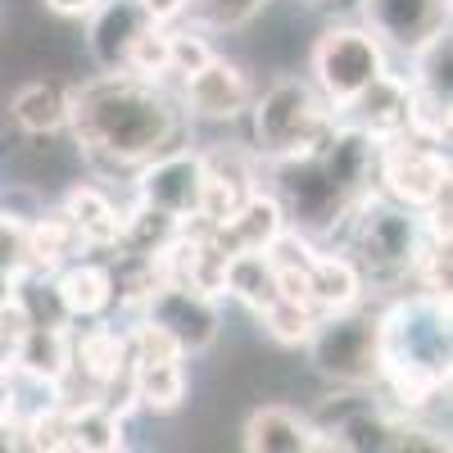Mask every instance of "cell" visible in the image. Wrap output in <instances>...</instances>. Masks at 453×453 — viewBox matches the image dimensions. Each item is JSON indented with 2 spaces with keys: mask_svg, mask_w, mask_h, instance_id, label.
<instances>
[{
  "mask_svg": "<svg viewBox=\"0 0 453 453\" xmlns=\"http://www.w3.org/2000/svg\"><path fill=\"white\" fill-rule=\"evenodd\" d=\"M68 127L91 155L145 164L177 136V109L155 82L119 68L82 91H68Z\"/></svg>",
  "mask_w": 453,
  "mask_h": 453,
  "instance_id": "6da1fadb",
  "label": "cell"
},
{
  "mask_svg": "<svg viewBox=\"0 0 453 453\" xmlns=\"http://www.w3.org/2000/svg\"><path fill=\"white\" fill-rule=\"evenodd\" d=\"M250 109H254L258 155H268V159L309 155V150L335 127L326 96L318 87H309V82H299V78L273 82L258 100H250Z\"/></svg>",
  "mask_w": 453,
  "mask_h": 453,
  "instance_id": "7a4b0ae2",
  "label": "cell"
},
{
  "mask_svg": "<svg viewBox=\"0 0 453 453\" xmlns=\"http://www.w3.org/2000/svg\"><path fill=\"white\" fill-rule=\"evenodd\" d=\"M277 200L286 222H295L299 232H335L340 222H349V213L363 204L345 181L335 177V168L322 159V150L313 145L309 155L277 159Z\"/></svg>",
  "mask_w": 453,
  "mask_h": 453,
  "instance_id": "3957f363",
  "label": "cell"
},
{
  "mask_svg": "<svg viewBox=\"0 0 453 453\" xmlns=\"http://www.w3.org/2000/svg\"><path fill=\"white\" fill-rule=\"evenodd\" d=\"M313 349V363L335 376L345 386H376L381 381V363H386V335H381V318L340 309V313H318L313 335L304 340Z\"/></svg>",
  "mask_w": 453,
  "mask_h": 453,
  "instance_id": "277c9868",
  "label": "cell"
},
{
  "mask_svg": "<svg viewBox=\"0 0 453 453\" xmlns=\"http://www.w3.org/2000/svg\"><path fill=\"white\" fill-rule=\"evenodd\" d=\"M376 73H386V50H381V36L372 27H331L313 46L318 91L335 109H345Z\"/></svg>",
  "mask_w": 453,
  "mask_h": 453,
  "instance_id": "5b68a950",
  "label": "cell"
},
{
  "mask_svg": "<svg viewBox=\"0 0 453 453\" xmlns=\"http://www.w3.org/2000/svg\"><path fill=\"white\" fill-rule=\"evenodd\" d=\"M354 254H358V268L376 273V277H390V273H408L412 258L422 250L418 236V218H408L403 204H376L363 200L354 213Z\"/></svg>",
  "mask_w": 453,
  "mask_h": 453,
  "instance_id": "8992f818",
  "label": "cell"
},
{
  "mask_svg": "<svg viewBox=\"0 0 453 453\" xmlns=\"http://www.w3.org/2000/svg\"><path fill=\"white\" fill-rule=\"evenodd\" d=\"M376 181L386 186V196L403 209H426L440 191H449V159L435 145L418 136H395L381 145V164H376Z\"/></svg>",
  "mask_w": 453,
  "mask_h": 453,
  "instance_id": "52a82bcc",
  "label": "cell"
},
{
  "mask_svg": "<svg viewBox=\"0 0 453 453\" xmlns=\"http://www.w3.org/2000/svg\"><path fill=\"white\" fill-rule=\"evenodd\" d=\"M145 322L164 326V331L177 340L181 354L209 349L213 340H218V326H222L213 295L186 286V281H159L155 295L145 299Z\"/></svg>",
  "mask_w": 453,
  "mask_h": 453,
  "instance_id": "ba28073f",
  "label": "cell"
},
{
  "mask_svg": "<svg viewBox=\"0 0 453 453\" xmlns=\"http://www.w3.org/2000/svg\"><path fill=\"white\" fill-rule=\"evenodd\" d=\"M136 196L141 204H155L173 218L191 222L204 200V155L200 150H173V155L159 150L155 159H145L136 177Z\"/></svg>",
  "mask_w": 453,
  "mask_h": 453,
  "instance_id": "9c48e42d",
  "label": "cell"
},
{
  "mask_svg": "<svg viewBox=\"0 0 453 453\" xmlns=\"http://www.w3.org/2000/svg\"><path fill=\"white\" fill-rule=\"evenodd\" d=\"M186 109L196 113V119H209V123H226V119H241V113L250 109L254 91H250V78L226 64V59H209L204 68L186 73Z\"/></svg>",
  "mask_w": 453,
  "mask_h": 453,
  "instance_id": "30bf717a",
  "label": "cell"
},
{
  "mask_svg": "<svg viewBox=\"0 0 453 453\" xmlns=\"http://www.w3.org/2000/svg\"><path fill=\"white\" fill-rule=\"evenodd\" d=\"M363 14L376 36L418 50L426 36L449 27V0H363Z\"/></svg>",
  "mask_w": 453,
  "mask_h": 453,
  "instance_id": "8fae6325",
  "label": "cell"
},
{
  "mask_svg": "<svg viewBox=\"0 0 453 453\" xmlns=\"http://www.w3.org/2000/svg\"><path fill=\"white\" fill-rule=\"evenodd\" d=\"M408 100H412V82L395 78V73H376V78L345 104L354 109V127H363L372 141H395L408 136Z\"/></svg>",
  "mask_w": 453,
  "mask_h": 453,
  "instance_id": "7c38bea8",
  "label": "cell"
},
{
  "mask_svg": "<svg viewBox=\"0 0 453 453\" xmlns=\"http://www.w3.org/2000/svg\"><path fill=\"white\" fill-rule=\"evenodd\" d=\"M213 241L226 250V254H241V250H268L281 232H286V213H281V200L277 196H263V191H250L245 204L209 226Z\"/></svg>",
  "mask_w": 453,
  "mask_h": 453,
  "instance_id": "4fadbf2b",
  "label": "cell"
},
{
  "mask_svg": "<svg viewBox=\"0 0 453 453\" xmlns=\"http://www.w3.org/2000/svg\"><path fill=\"white\" fill-rule=\"evenodd\" d=\"M14 367L27 372L36 386L59 390L73 376V335L68 326H23L14 340Z\"/></svg>",
  "mask_w": 453,
  "mask_h": 453,
  "instance_id": "5bb4252c",
  "label": "cell"
},
{
  "mask_svg": "<svg viewBox=\"0 0 453 453\" xmlns=\"http://www.w3.org/2000/svg\"><path fill=\"white\" fill-rule=\"evenodd\" d=\"M254 191V173L241 155H232V150H213V155H204V200H200V222H222L232 218L245 196Z\"/></svg>",
  "mask_w": 453,
  "mask_h": 453,
  "instance_id": "9a60e30c",
  "label": "cell"
},
{
  "mask_svg": "<svg viewBox=\"0 0 453 453\" xmlns=\"http://www.w3.org/2000/svg\"><path fill=\"white\" fill-rule=\"evenodd\" d=\"M245 449L250 453H309V449H322V435L309 418H299L290 408H258L250 412L245 422Z\"/></svg>",
  "mask_w": 453,
  "mask_h": 453,
  "instance_id": "2e32d148",
  "label": "cell"
},
{
  "mask_svg": "<svg viewBox=\"0 0 453 453\" xmlns=\"http://www.w3.org/2000/svg\"><path fill=\"white\" fill-rule=\"evenodd\" d=\"M304 281H309V304L318 313L354 309L363 299V273H358V263L345 258V254H313Z\"/></svg>",
  "mask_w": 453,
  "mask_h": 453,
  "instance_id": "e0dca14e",
  "label": "cell"
},
{
  "mask_svg": "<svg viewBox=\"0 0 453 453\" xmlns=\"http://www.w3.org/2000/svg\"><path fill=\"white\" fill-rule=\"evenodd\" d=\"M226 295H236L254 313L273 304L281 295V281H277V263L268 258V250H241L226 258Z\"/></svg>",
  "mask_w": 453,
  "mask_h": 453,
  "instance_id": "ac0fdd59",
  "label": "cell"
},
{
  "mask_svg": "<svg viewBox=\"0 0 453 453\" xmlns=\"http://www.w3.org/2000/svg\"><path fill=\"white\" fill-rule=\"evenodd\" d=\"M132 367V349H127V335L109 331V326H91L73 340V372L91 376L96 386H109L113 376H123Z\"/></svg>",
  "mask_w": 453,
  "mask_h": 453,
  "instance_id": "d6986e66",
  "label": "cell"
},
{
  "mask_svg": "<svg viewBox=\"0 0 453 453\" xmlns=\"http://www.w3.org/2000/svg\"><path fill=\"white\" fill-rule=\"evenodd\" d=\"M186 218H173L155 204H136L132 213H123V226H119V245L123 254H141V258H159L177 236H181Z\"/></svg>",
  "mask_w": 453,
  "mask_h": 453,
  "instance_id": "ffe728a7",
  "label": "cell"
},
{
  "mask_svg": "<svg viewBox=\"0 0 453 453\" xmlns=\"http://www.w3.org/2000/svg\"><path fill=\"white\" fill-rule=\"evenodd\" d=\"M68 418V449H87V453H113L123 449V412L104 408L100 399L87 403H64Z\"/></svg>",
  "mask_w": 453,
  "mask_h": 453,
  "instance_id": "44dd1931",
  "label": "cell"
},
{
  "mask_svg": "<svg viewBox=\"0 0 453 453\" xmlns=\"http://www.w3.org/2000/svg\"><path fill=\"white\" fill-rule=\"evenodd\" d=\"M381 381H386V390H390V399L399 408L418 412V408H426L449 386V372L444 367H431L422 358H386L381 363Z\"/></svg>",
  "mask_w": 453,
  "mask_h": 453,
  "instance_id": "7402d4cb",
  "label": "cell"
},
{
  "mask_svg": "<svg viewBox=\"0 0 453 453\" xmlns=\"http://www.w3.org/2000/svg\"><path fill=\"white\" fill-rule=\"evenodd\" d=\"M10 113L23 132L50 136V132L68 127V91L59 82H27L23 91H14Z\"/></svg>",
  "mask_w": 453,
  "mask_h": 453,
  "instance_id": "603a6c76",
  "label": "cell"
},
{
  "mask_svg": "<svg viewBox=\"0 0 453 453\" xmlns=\"http://www.w3.org/2000/svg\"><path fill=\"white\" fill-rule=\"evenodd\" d=\"M150 19L141 14L136 0H119V5H104L91 23V50L104 68H123V55L132 46V36L145 27Z\"/></svg>",
  "mask_w": 453,
  "mask_h": 453,
  "instance_id": "cb8c5ba5",
  "label": "cell"
},
{
  "mask_svg": "<svg viewBox=\"0 0 453 453\" xmlns=\"http://www.w3.org/2000/svg\"><path fill=\"white\" fill-rule=\"evenodd\" d=\"M55 290L64 299L68 318H96L113 304V281H109V268H100V263H73L68 273L55 277Z\"/></svg>",
  "mask_w": 453,
  "mask_h": 453,
  "instance_id": "d4e9b609",
  "label": "cell"
},
{
  "mask_svg": "<svg viewBox=\"0 0 453 453\" xmlns=\"http://www.w3.org/2000/svg\"><path fill=\"white\" fill-rule=\"evenodd\" d=\"M64 213L73 218V226L82 232L87 245H113L119 241V226H123V213L113 209V200L96 186H73L64 196Z\"/></svg>",
  "mask_w": 453,
  "mask_h": 453,
  "instance_id": "484cf974",
  "label": "cell"
},
{
  "mask_svg": "<svg viewBox=\"0 0 453 453\" xmlns=\"http://www.w3.org/2000/svg\"><path fill=\"white\" fill-rule=\"evenodd\" d=\"M132 395L136 403L173 412L186 399V367L181 358H159V363H132Z\"/></svg>",
  "mask_w": 453,
  "mask_h": 453,
  "instance_id": "4316f807",
  "label": "cell"
},
{
  "mask_svg": "<svg viewBox=\"0 0 453 453\" xmlns=\"http://www.w3.org/2000/svg\"><path fill=\"white\" fill-rule=\"evenodd\" d=\"M27 245H32V263H36V268L50 273L55 263H64L73 250H82L87 241H82L78 226H73V218L59 209V213H50V218L27 222Z\"/></svg>",
  "mask_w": 453,
  "mask_h": 453,
  "instance_id": "83f0119b",
  "label": "cell"
},
{
  "mask_svg": "<svg viewBox=\"0 0 453 453\" xmlns=\"http://www.w3.org/2000/svg\"><path fill=\"white\" fill-rule=\"evenodd\" d=\"M123 73H132V78H145V82H159L164 73H173V50H168V32L159 23H145L132 46L123 55Z\"/></svg>",
  "mask_w": 453,
  "mask_h": 453,
  "instance_id": "f1b7e54d",
  "label": "cell"
},
{
  "mask_svg": "<svg viewBox=\"0 0 453 453\" xmlns=\"http://www.w3.org/2000/svg\"><path fill=\"white\" fill-rule=\"evenodd\" d=\"M449 68H453V42H449V27H444V32L426 36V42L412 50V87L435 91V96L449 100V87H453Z\"/></svg>",
  "mask_w": 453,
  "mask_h": 453,
  "instance_id": "f546056e",
  "label": "cell"
},
{
  "mask_svg": "<svg viewBox=\"0 0 453 453\" xmlns=\"http://www.w3.org/2000/svg\"><path fill=\"white\" fill-rule=\"evenodd\" d=\"M258 318L281 345H304V340L313 335V326H318V309L304 304V299H290V295H277Z\"/></svg>",
  "mask_w": 453,
  "mask_h": 453,
  "instance_id": "4dcf8cb0",
  "label": "cell"
},
{
  "mask_svg": "<svg viewBox=\"0 0 453 453\" xmlns=\"http://www.w3.org/2000/svg\"><path fill=\"white\" fill-rule=\"evenodd\" d=\"M127 349H132V363H159V358H186L181 349H177V340L164 331V326H155V322H141L132 335H127Z\"/></svg>",
  "mask_w": 453,
  "mask_h": 453,
  "instance_id": "1f68e13d",
  "label": "cell"
},
{
  "mask_svg": "<svg viewBox=\"0 0 453 453\" xmlns=\"http://www.w3.org/2000/svg\"><path fill=\"white\" fill-rule=\"evenodd\" d=\"M168 50H173V73H196L213 59V50L204 46V36H191V32H168Z\"/></svg>",
  "mask_w": 453,
  "mask_h": 453,
  "instance_id": "d6a6232c",
  "label": "cell"
},
{
  "mask_svg": "<svg viewBox=\"0 0 453 453\" xmlns=\"http://www.w3.org/2000/svg\"><path fill=\"white\" fill-rule=\"evenodd\" d=\"M191 5L204 14V19H213V23H226V27H232V23H245L258 5H263V0H191Z\"/></svg>",
  "mask_w": 453,
  "mask_h": 453,
  "instance_id": "836d02e7",
  "label": "cell"
},
{
  "mask_svg": "<svg viewBox=\"0 0 453 453\" xmlns=\"http://www.w3.org/2000/svg\"><path fill=\"white\" fill-rule=\"evenodd\" d=\"M136 5H141V14L150 23H173L177 14L191 10V0H136Z\"/></svg>",
  "mask_w": 453,
  "mask_h": 453,
  "instance_id": "e575fe53",
  "label": "cell"
},
{
  "mask_svg": "<svg viewBox=\"0 0 453 453\" xmlns=\"http://www.w3.org/2000/svg\"><path fill=\"white\" fill-rule=\"evenodd\" d=\"M19 412V386H14V367L0 363V418H14Z\"/></svg>",
  "mask_w": 453,
  "mask_h": 453,
  "instance_id": "d590c367",
  "label": "cell"
},
{
  "mask_svg": "<svg viewBox=\"0 0 453 453\" xmlns=\"http://www.w3.org/2000/svg\"><path fill=\"white\" fill-rule=\"evenodd\" d=\"M46 5L64 19H82V14H96L100 10V0H46Z\"/></svg>",
  "mask_w": 453,
  "mask_h": 453,
  "instance_id": "8d00e7d4",
  "label": "cell"
},
{
  "mask_svg": "<svg viewBox=\"0 0 453 453\" xmlns=\"http://www.w3.org/2000/svg\"><path fill=\"white\" fill-rule=\"evenodd\" d=\"M0 27H5V19H0Z\"/></svg>",
  "mask_w": 453,
  "mask_h": 453,
  "instance_id": "74e56055",
  "label": "cell"
}]
</instances>
